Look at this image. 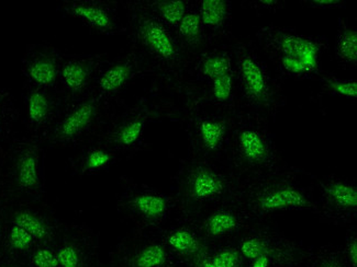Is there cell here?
I'll return each mask as SVG.
<instances>
[{"instance_id":"6da1fadb","label":"cell","mask_w":357,"mask_h":267,"mask_svg":"<svg viewBox=\"0 0 357 267\" xmlns=\"http://www.w3.org/2000/svg\"><path fill=\"white\" fill-rule=\"evenodd\" d=\"M126 13V35L144 77L150 78L149 98L166 118L184 95L192 58L177 41L176 35L149 10L144 0L121 3Z\"/></svg>"},{"instance_id":"7a4b0ae2","label":"cell","mask_w":357,"mask_h":267,"mask_svg":"<svg viewBox=\"0 0 357 267\" xmlns=\"http://www.w3.org/2000/svg\"><path fill=\"white\" fill-rule=\"evenodd\" d=\"M303 171L289 165L264 177L243 180L234 202L254 222H261L282 211H309L319 215V206L310 188L301 181Z\"/></svg>"},{"instance_id":"3957f363","label":"cell","mask_w":357,"mask_h":267,"mask_svg":"<svg viewBox=\"0 0 357 267\" xmlns=\"http://www.w3.org/2000/svg\"><path fill=\"white\" fill-rule=\"evenodd\" d=\"M241 180L223 162L189 156L174 177L173 195L177 216L195 218L215 206L236 197Z\"/></svg>"},{"instance_id":"277c9868","label":"cell","mask_w":357,"mask_h":267,"mask_svg":"<svg viewBox=\"0 0 357 267\" xmlns=\"http://www.w3.org/2000/svg\"><path fill=\"white\" fill-rule=\"evenodd\" d=\"M255 43L261 54L274 65L277 77L301 81L319 79L324 72L322 58L330 49L324 36L278 26L259 29Z\"/></svg>"},{"instance_id":"5b68a950","label":"cell","mask_w":357,"mask_h":267,"mask_svg":"<svg viewBox=\"0 0 357 267\" xmlns=\"http://www.w3.org/2000/svg\"><path fill=\"white\" fill-rule=\"evenodd\" d=\"M240 93V110L274 122L285 108L286 97L280 78L273 74L253 40L231 41Z\"/></svg>"},{"instance_id":"8992f818","label":"cell","mask_w":357,"mask_h":267,"mask_svg":"<svg viewBox=\"0 0 357 267\" xmlns=\"http://www.w3.org/2000/svg\"><path fill=\"white\" fill-rule=\"evenodd\" d=\"M225 163L241 181L289 167L277 147L268 122L242 110L234 118Z\"/></svg>"},{"instance_id":"52a82bcc","label":"cell","mask_w":357,"mask_h":267,"mask_svg":"<svg viewBox=\"0 0 357 267\" xmlns=\"http://www.w3.org/2000/svg\"><path fill=\"white\" fill-rule=\"evenodd\" d=\"M45 144L28 134H16L0 149V172L7 202L45 203ZM3 204V205H5Z\"/></svg>"},{"instance_id":"ba28073f","label":"cell","mask_w":357,"mask_h":267,"mask_svg":"<svg viewBox=\"0 0 357 267\" xmlns=\"http://www.w3.org/2000/svg\"><path fill=\"white\" fill-rule=\"evenodd\" d=\"M236 113L181 106L174 111L169 118H176L184 127L189 156L225 163Z\"/></svg>"},{"instance_id":"9c48e42d","label":"cell","mask_w":357,"mask_h":267,"mask_svg":"<svg viewBox=\"0 0 357 267\" xmlns=\"http://www.w3.org/2000/svg\"><path fill=\"white\" fill-rule=\"evenodd\" d=\"M120 103L108 102L93 93L65 103L60 116L45 138V146L77 149L96 139L107 118Z\"/></svg>"},{"instance_id":"30bf717a","label":"cell","mask_w":357,"mask_h":267,"mask_svg":"<svg viewBox=\"0 0 357 267\" xmlns=\"http://www.w3.org/2000/svg\"><path fill=\"white\" fill-rule=\"evenodd\" d=\"M161 111L150 98H142L132 104L120 103L107 118L97 140L110 147L122 157H131L149 149L148 129Z\"/></svg>"},{"instance_id":"8fae6325","label":"cell","mask_w":357,"mask_h":267,"mask_svg":"<svg viewBox=\"0 0 357 267\" xmlns=\"http://www.w3.org/2000/svg\"><path fill=\"white\" fill-rule=\"evenodd\" d=\"M116 209L133 230L160 232L177 216L172 194L145 183L122 177L116 196Z\"/></svg>"},{"instance_id":"7c38bea8","label":"cell","mask_w":357,"mask_h":267,"mask_svg":"<svg viewBox=\"0 0 357 267\" xmlns=\"http://www.w3.org/2000/svg\"><path fill=\"white\" fill-rule=\"evenodd\" d=\"M108 267H179L160 232L133 230L109 254Z\"/></svg>"},{"instance_id":"4fadbf2b","label":"cell","mask_w":357,"mask_h":267,"mask_svg":"<svg viewBox=\"0 0 357 267\" xmlns=\"http://www.w3.org/2000/svg\"><path fill=\"white\" fill-rule=\"evenodd\" d=\"M318 188L319 215L329 224L355 227L357 219V184L352 179L329 175L313 177Z\"/></svg>"},{"instance_id":"5bb4252c","label":"cell","mask_w":357,"mask_h":267,"mask_svg":"<svg viewBox=\"0 0 357 267\" xmlns=\"http://www.w3.org/2000/svg\"><path fill=\"white\" fill-rule=\"evenodd\" d=\"M59 267H102L99 236L85 224H63L54 243Z\"/></svg>"},{"instance_id":"9a60e30c","label":"cell","mask_w":357,"mask_h":267,"mask_svg":"<svg viewBox=\"0 0 357 267\" xmlns=\"http://www.w3.org/2000/svg\"><path fill=\"white\" fill-rule=\"evenodd\" d=\"M59 10L79 21L89 31L99 35H126V26L119 15V3L108 0H65Z\"/></svg>"},{"instance_id":"2e32d148","label":"cell","mask_w":357,"mask_h":267,"mask_svg":"<svg viewBox=\"0 0 357 267\" xmlns=\"http://www.w3.org/2000/svg\"><path fill=\"white\" fill-rule=\"evenodd\" d=\"M22 102L26 134L45 143L64 108V99L59 91L24 85Z\"/></svg>"},{"instance_id":"e0dca14e","label":"cell","mask_w":357,"mask_h":267,"mask_svg":"<svg viewBox=\"0 0 357 267\" xmlns=\"http://www.w3.org/2000/svg\"><path fill=\"white\" fill-rule=\"evenodd\" d=\"M160 234L179 267L199 266L211 249L192 219L176 216Z\"/></svg>"},{"instance_id":"ac0fdd59","label":"cell","mask_w":357,"mask_h":267,"mask_svg":"<svg viewBox=\"0 0 357 267\" xmlns=\"http://www.w3.org/2000/svg\"><path fill=\"white\" fill-rule=\"evenodd\" d=\"M192 220L204 239L211 245L233 241L248 227L254 224L234 200L215 206Z\"/></svg>"},{"instance_id":"d6986e66","label":"cell","mask_w":357,"mask_h":267,"mask_svg":"<svg viewBox=\"0 0 357 267\" xmlns=\"http://www.w3.org/2000/svg\"><path fill=\"white\" fill-rule=\"evenodd\" d=\"M6 221L24 229L39 244L54 243L63 224L45 203L7 202L0 209Z\"/></svg>"},{"instance_id":"ffe728a7","label":"cell","mask_w":357,"mask_h":267,"mask_svg":"<svg viewBox=\"0 0 357 267\" xmlns=\"http://www.w3.org/2000/svg\"><path fill=\"white\" fill-rule=\"evenodd\" d=\"M107 57L105 54H64L59 92L65 103L79 100L93 93L99 70Z\"/></svg>"},{"instance_id":"44dd1931","label":"cell","mask_w":357,"mask_h":267,"mask_svg":"<svg viewBox=\"0 0 357 267\" xmlns=\"http://www.w3.org/2000/svg\"><path fill=\"white\" fill-rule=\"evenodd\" d=\"M144 77L142 67L132 51L109 58L101 65L93 93L108 102H122L121 95L137 78Z\"/></svg>"},{"instance_id":"7402d4cb","label":"cell","mask_w":357,"mask_h":267,"mask_svg":"<svg viewBox=\"0 0 357 267\" xmlns=\"http://www.w3.org/2000/svg\"><path fill=\"white\" fill-rule=\"evenodd\" d=\"M64 53L51 44H29L21 58L24 85L59 91Z\"/></svg>"},{"instance_id":"603a6c76","label":"cell","mask_w":357,"mask_h":267,"mask_svg":"<svg viewBox=\"0 0 357 267\" xmlns=\"http://www.w3.org/2000/svg\"><path fill=\"white\" fill-rule=\"evenodd\" d=\"M233 243L245 262L263 254L293 249L299 244L272 227L263 224V221L248 227L233 240Z\"/></svg>"},{"instance_id":"cb8c5ba5","label":"cell","mask_w":357,"mask_h":267,"mask_svg":"<svg viewBox=\"0 0 357 267\" xmlns=\"http://www.w3.org/2000/svg\"><path fill=\"white\" fill-rule=\"evenodd\" d=\"M233 70L234 55L231 44L213 45L192 58L187 87L194 83H209Z\"/></svg>"},{"instance_id":"d4e9b609","label":"cell","mask_w":357,"mask_h":267,"mask_svg":"<svg viewBox=\"0 0 357 267\" xmlns=\"http://www.w3.org/2000/svg\"><path fill=\"white\" fill-rule=\"evenodd\" d=\"M197 10L210 45L232 41L233 6L230 0H196Z\"/></svg>"},{"instance_id":"484cf974","label":"cell","mask_w":357,"mask_h":267,"mask_svg":"<svg viewBox=\"0 0 357 267\" xmlns=\"http://www.w3.org/2000/svg\"><path fill=\"white\" fill-rule=\"evenodd\" d=\"M120 159L121 156L110 147L93 139L77 148V152L70 157V168L78 177H91L108 171Z\"/></svg>"},{"instance_id":"4316f807","label":"cell","mask_w":357,"mask_h":267,"mask_svg":"<svg viewBox=\"0 0 357 267\" xmlns=\"http://www.w3.org/2000/svg\"><path fill=\"white\" fill-rule=\"evenodd\" d=\"M174 33L176 35L177 41L181 44V47L184 49L192 60L197 55L211 47L200 21L196 1L190 3L186 15L181 19Z\"/></svg>"},{"instance_id":"83f0119b","label":"cell","mask_w":357,"mask_h":267,"mask_svg":"<svg viewBox=\"0 0 357 267\" xmlns=\"http://www.w3.org/2000/svg\"><path fill=\"white\" fill-rule=\"evenodd\" d=\"M334 57L343 70H356L357 28L347 19H339L334 42Z\"/></svg>"},{"instance_id":"f1b7e54d","label":"cell","mask_w":357,"mask_h":267,"mask_svg":"<svg viewBox=\"0 0 357 267\" xmlns=\"http://www.w3.org/2000/svg\"><path fill=\"white\" fill-rule=\"evenodd\" d=\"M36 245H39V243L24 229L6 221L3 252L0 259L22 263Z\"/></svg>"},{"instance_id":"f546056e","label":"cell","mask_w":357,"mask_h":267,"mask_svg":"<svg viewBox=\"0 0 357 267\" xmlns=\"http://www.w3.org/2000/svg\"><path fill=\"white\" fill-rule=\"evenodd\" d=\"M149 10L156 19L175 32L181 19L184 18L192 0H144Z\"/></svg>"},{"instance_id":"4dcf8cb0","label":"cell","mask_w":357,"mask_h":267,"mask_svg":"<svg viewBox=\"0 0 357 267\" xmlns=\"http://www.w3.org/2000/svg\"><path fill=\"white\" fill-rule=\"evenodd\" d=\"M20 112L8 89L0 88V149L16 135Z\"/></svg>"},{"instance_id":"1f68e13d","label":"cell","mask_w":357,"mask_h":267,"mask_svg":"<svg viewBox=\"0 0 357 267\" xmlns=\"http://www.w3.org/2000/svg\"><path fill=\"white\" fill-rule=\"evenodd\" d=\"M321 97H335L351 102L357 100V80L352 78H341L339 76L322 72L319 77Z\"/></svg>"},{"instance_id":"d6a6232c","label":"cell","mask_w":357,"mask_h":267,"mask_svg":"<svg viewBox=\"0 0 357 267\" xmlns=\"http://www.w3.org/2000/svg\"><path fill=\"white\" fill-rule=\"evenodd\" d=\"M245 259L233 241L211 245L209 253L198 267H245Z\"/></svg>"},{"instance_id":"836d02e7","label":"cell","mask_w":357,"mask_h":267,"mask_svg":"<svg viewBox=\"0 0 357 267\" xmlns=\"http://www.w3.org/2000/svg\"><path fill=\"white\" fill-rule=\"evenodd\" d=\"M301 267H351L342 257L339 247H324L309 249L301 263Z\"/></svg>"},{"instance_id":"e575fe53","label":"cell","mask_w":357,"mask_h":267,"mask_svg":"<svg viewBox=\"0 0 357 267\" xmlns=\"http://www.w3.org/2000/svg\"><path fill=\"white\" fill-rule=\"evenodd\" d=\"M54 243L36 245L22 264L26 267H59Z\"/></svg>"},{"instance_id":"d590c367","label":"cell","mask_w":357,"mask_h":267,"mask_svg":"<svg viewBox=\"0 0 357 267\" xmlns=\"http://www.w3.org/2000/svg\"><path fill=\"white\" fill-rule=\"evenodd\" d=\"M339 248L345 262L351 267H357V232L355 227L349 228L344 242Z\"/></svg>"},{"instance_id":"8d00e7d4","label":"cell","mask_w":357,"mask_h":267,"mask_svg":"<svg viewBox=\"0 0 357 267\" xmlns=\"http://www.w3.org/2000/svg\"><path fill=\"white\" fill-rule=\"evenodd\" d=\"M242 6L254 13L263 15L265 13H278L286 8L287 3L284 0H248V1H242Z\"/></svg>"},{"instance_id":"74e56055","label":"cell","mask_w":357,"mask_h":267,"mask_svg":"<svg viewBox=\"0 0 357 267\" xmlns=\"http://www.w3.org/2000/svg\"><path fill=\"white\" fill-rule=\"evenodd\" d=\"M301 5L307 8L329 10V9H342L347 7V3L342 0H303Z\"/></svg>"},{"instance_id":"f35d334b","label":"cell","mask_w":357,"mask_h":267,"mask_svg":"<svg viewBox=\"0 0 357 267\" xmlns=\"http://www.w3.org/2000/svg\"><path fill=\"white\" fill-rule=\"evenodd\" d=\"M6 220L3 218V213L0 211V257L3 252V236H5Z\"/></svg>"},{"instance_id":"ab89813d","label":"cell","mask_w":357,"mask_h":267,"mask_svg":"<svg viewBox=\"0 0 357 267\" xmlns=\"http://www.w3.org/2000/svg\"><path fill=\"white\" fill-rule=\"evenodd\" d=\"M0 267H26L22 263L0 259Z\"/></svg>"},{"instance_id":"60d3db41","label":"cell","mask_w":357,"mask_h":267,"mask_svg":"<svg viewBox=\"0 0 357 267\" xmlns=\"http://www.w3.org/2000/svg\"><path fill=\"white\" fill-rule=\"evenodd\" d=\"M3 204H5V194H3V179L0 172V209H3Z\"/></svg>"},{"instance_id":"b9f144b4","label":"cell","mask_w":357,"mask_h":267,"mask_svg":"<svg viewBox=\"0 0 357 267\" xmlns=\"http://www.w3.org/2000/svg\"><path fill=\"white\" fill-rule=\"evenodd\" d=\"M286 267H301V264L291 265V266H286Z\"/></svg>"}]
</instances>
